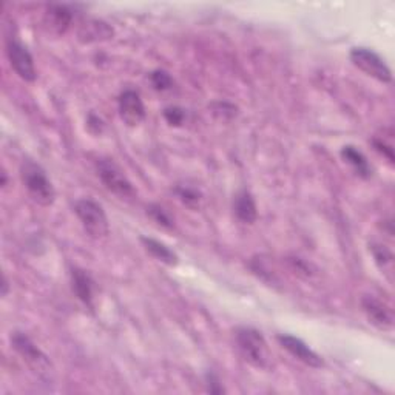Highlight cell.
I'll list each match as a JSON object with an SVG mask.
<instances>
[{"instance_id":"obj_13","label":"cell","mask_w":395,"mask_h":395,"mask_svg":"<svg viewBox=\"0 0 395 395\" xmlns=\"http://www.w3.org/2000/svg\"><path fill=\"white\" fill-rule=\"evenodd\" d=\"M45 21L50 30L56 34H63L71 25L73 13L67 5H50L48 11L45 14Z\"/></svg>"},{"instance_id":"obj_18","label":"cell","mask_w":395,"mask_h":395,"mask_svg":"<svg viewBox=\"0 0 395 395\" xmlns=\"http://www.w3.org/2000/svg\"><path fill=\"white\" fill-rule=\"evenodd\" d=\"M174 193H177V196L179 198V201L182 204H186L187 207L196 210L201 206V201H203V195H201V191L195 187H190V186H178L174 189Z\"/></svg>"},{"instance_id":"obj_15","label":"cell","mask_w":395,"mask_h":395,"mask_svg":"<svg viewBox=\"0 0 395 395\" xmlns=\"http://www.w3.org/2000/svg\"><path fill=\"white\" fill-rule=\"evenodd\" d=\"M339 154H342L343 161L347 162L355 170L358 177H362L364 179L371 178V174H372L371 164H369V161H367L366 156L357 149V147L344 145L342 152H339Z\"/></svg>"},{"instance_id":"obj_19","label":"cell","mask_w":395,"mask_h":395,"mask_svg":"<svg viewBox=\"0 0 395 395\" xmlns=\"http://www.w3.org/2000/svg\"><path fill=\"white\" fill-rule=\"evenodd\" d=\"M147 215H149L153 221L158 224L162 228H167V231H172L174 227V221L173 218L170 216V214L165 210L162 206L159 204H150L147 207Z\"/></svg>"},{"instance_id":"obj_2","label":"cell","mask_w":395,"mask_h":395,"mask_svg":"<svg viewBox=\"0 0 395 395\" xmlns=\"http://www.w3.org/2000/svg\"><path fill=\"white\" fill-rule=\"evenodd\" d=\"M21 179L34 203L43 207H50L54 204L56 190H54L53 182L41 164L31 159H23L21 164Z\"/></svg>"},{"instance_id":"obj_22","label":"cell","mask_w":395,"mask_h":395,"mask_svg":"<svg viewBox=\"0 0 395 395\" xmlns=\"http://www.w3.org/2000/svg\"><path fill=\"white\" fill-rule=\"evenodd\" d=\"M372 144H374V147L376 149V152H380L391 164L394 162V149H392V145L386 144L383 139H374Z\"/></svg>"},{"instance_id":"obj_12","label":"cell","mask_w":395,"mask_h":395,"mask_svg":"<svg viewBox=\"0 0 395 395\" xmlns=\"http://www.w3.org/2000/svg\"><path fill=\"white\" fill-rule=\"evenodd\" d=\"M233 214L236 219L243 224H253L258 218V209L249 190H241L236 193L233 199Z\"/></svg>"},{"instance_id":"obj_9","label":"cell","mask_w":395,"mask_h":395,"mask_svg":"<svg viewBox=\"0 0 395 395\" xmlns=\"http://www.w3.org/2000/svg\"><path fill=\"white\" fill-rule=\"evenodd\" d=\"M277 339L280 346L283 349H286V351L292 357H295L298 362L305 363L309 367H314V369H320V367L325 366L323 358H321L314 349H310L301 338L289 334H281L277 337Z\"/></svg>"},{"instance_id":"obj_21","label":"cell","mask_w":395,"mask_h":395,"mask_svg":"<svg viewBox=\"0 0 395 395\" xmlns=\"http://www.w3.org/2000/svg\"><path fill=\"white\" fill-rule=\"evenodd\" d=\"M164 117L172 127H179L186 121V110L181 107H167L164 110Z\"/></svg>"},{"instance_id":"obj_17","label":"cell","mask_w":395,"mask_h":395,"mask_svg":"<svg viewBox=\"0 0 395 395\" xmlns=\"http://www.w3.org/2000/svg\"><path fill=\"white\" fill-rule=\"evenodd\" d=\"M371 252H372L376 268L381 270V273L388 275L389 280H392V273H394V255H392V252L384 244H380V243H372L371 244Z\"/></svg>"},{"instance_id":"obj_23","label":"cell","mask_w":395,"mask_h":395,"mask_svg":"<svg viewBox=\"0 0 395 395\" xmlns=\"http://www.w3.org/2000/svg\"><path fill=\"white\" fill-rule=\"evenodd\" d=\"M207 391L210 394H223L224 388L215 374H207Z\"/></svg>"},{"instance_id":"obj_24","label":"cell","mask_w":395,"mask_h":395,"mask_svg":"<svg viewBox=\"0 0 395 395\" xmlns=\"http://www.w3.org/2000/svg\"><path fill=\"white\" fill-rule=\"evenodd\" d=\"M0 288H2V290H0V295L5 298L8 295V292H10V283H8L5 275H4V278H2V284H0Z\"/></svg>"},{"instance_id":"obj_14","label":"cell","mask_w":395,"mask_h":395,"mask_svg":"<svg viewBox=\"0 0 395 395\" xmlns=\"http://www.w3.org/2000/svg\"><path fill=\"white\" fill-rule=\"evenodd\" d=\"M141 243L144 246V249L149 252L153 258L164 263L165 265H170V268L178 265L179 263L178 255L174 253L169 246H165L159 240H154V238H150V236H141Z\"/></svg>"},{"instance_id":"obj_7","label":"cell","mask_w":395,"mask_h":395,"mask_svg":"<svg viewBox=\"0 0 395 395\" xmlns=\"http://www.w3.org/2000/svg\"><path fill=\"white\" fill-rule=\"evenodd\" d=\"M5 48L8 60H10V65L16 75L25 82H34L38 78V71H36L34 59L28 48L16 38H8Z\"/></svg>"},{"instance_id":"obj_8","label":"cell","mask_w":395,"mask_h":395,"mask_svg":"<svg viewBox=\"0 0 395 395\" xmlns=\"http://www.w3.org/2000/svg\"><path fill=\"white\" fill-rule=\"evenodd\" d=\"M119 116L128 127H137L145 119V105L135 90H124L117 99Z\"/></svg>"},{"instance_id":"obj_10","label":"cell","mask_w":395,"mask_h":395,"mask_svg":"<svg viewBox=\"0 0 395 395\" xmlns=\"http://www.w3.org/2000/svg\"><path fill=\"white\" fill-rule=\"evenodd\" d=\"M362 309L369 323L380 330H391L394 326V312L391 306L374 295H364L362 298Z\"/></svg>"},{"instance_id":"obj_11","label":"cell","mask_w":395,"mask_h":395,"mask_svg":"<svg viewBox=\"0 0 395 395\" xmlns=\"http://www.w3.org/2000/svg\"><path fill=\"white\" fill-rule=\"evenodd\" d=\"M71 289L73 293L78 297L80 302L88 309H93V298H95V283L91 275L84 269H73L71 270Z\"/></svg>"},{"instance_id":"obj_1","label":"cell","mask_w":395,"mask_h":395,"mask_svg":"<svg viewBox=\"0 0 395 395\" xmlns=\"http://www.w3.org/2000/svg\"><path fill=\"white\" fill-rule=\"evenodd\" d=\"M235 342L241 357L256 369H269L272 366V352L260 330L247 326L238 327Z\"/></svg>"},{"instance_id":"obj_4","label":"cell","mask_w":395,"mask_h":395,"mask_svg":"<svg viewBox=\"0 0 395 395\" xmlns=\"http://www.w3.org/2000/svg\"><path fill=\"white\" fill-rule=\"evenodd\" d=\"M75 214L88 236L100 240V238H105L110 233V224L105 210L95 199L84 198L76 201Z\"/></svg>"},{"instance_id":"obj_20","label":"cell","mask_w":395,"mask_h":395,"mask_svg":"<svg viewBox=\"0 0 395 395\" xmlns=\"http://www.w3.org/2000/svg\"><path fill=\"white\" fill-rule=\"evenodd\" d=\"M150 82L154 87V90L158 91H167L173 87V78L170 76V73L164 70H154L150 73Z\"/></svg>"},{"instance_id":"obj_5","label":"cell","mask_w":395,"mask_h":395,"mask_svg":"<svg viewBox=\"0 0 395 395\" xmlns=\"http://www.w3.org/2000/svg\"><path fill=\"white\" fill-rule=\"evenodd\" d=\"M96 170L100 182L104 184L107 190L115 193L116 196L128 199L136 195L133 184L113 159H99L96 164Z\"/></svg>"},{"instance_id":"obj_6","label":"cell","mask_w":395,"mask_h":395,"mask_svg":"<svg viewBox=\"0 0 395 395\" xmlns=\"http://www.w3.org/2000/svg\"><path fill=\"white\" fill-rule=\"evenodd\" d=\"M349 59H351L354 65L358 70H362L364 75L374 78L375 80L381 82V84H391L392 82L391 68L386 65L383 58L375 51L363 47H355L351 50Z\"/></svg>"},{"instance_id":"obj_25","label":"cell","mask_w":395,"mask_h":395,"mask_svg":"<svg viewBox=\"0 0 395 395\" xmlns=\"http://www.w3.org/2000/svg\"><path fill=\"white\" fill-rule=\"evenodd\" d=\"M0 186H2V189H5L8 186V174L5 170L2 172V174H0Z\"/></svg>"},{"instance_id":"obj_16","label":"cell","mask_w":395,"mask_h":395,"mask_svg":"<svg viewBox=\"0 0 395 395\" xmlns=\"http://www.w3.org/2000/svg\"><path fill=\"white\" fill-rule=\"evenodd\" d=\"M113 36V30L104 22L99 21H90L87 25H84L79 31V38L84 39L85 42H96V41H104L110 39Z\"/></svg>"},{"instance_id":"obj_3","label":"cell","mask_w":395,"mask_h":395,"mask_svg":"<svg viewBox=\"0 0 395 395\" xmlns=\"http://www.w3.org/2000/svg\"><path fill=\"white\" fill-rule=\"evenodd\" d=\"M11 346L14 351L22 357L26 366L39 376L43 381H53L54 379V366L48 355L42 352L41 349L34 344L33 339L23 332L11 334Z\"/></svg>"}]
</instances>
